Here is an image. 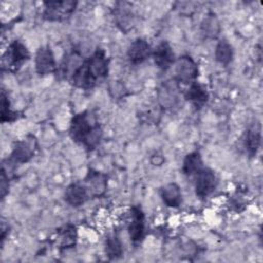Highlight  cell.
Segmentation results:
<instances>
[{
  "mask_svg": "<svg viewBox=\"0 0 263 263\" xmlns=\"http://www.w3.org/2000/svg\"><path fill=\"white\" fill-rule=\"evenodd\" d=\"M109 73V59L103 48L98 47L86 59L82 60L69 75L72 85L77 88L90 89Z\"/></svg>",
  "mask_w": 263,
  "mask_h": 263,
  "instance_id": "cell-1",
  "label": "cell"
},
{
  "mask_svg": "<svg viewBox=\"0 0 263 263\" xmlns=\"http://www.w3.org/2000/svg\"><path fill=\"white\" fill-rule=\"evenodd\" d=\"M69 134L75 143L83 145L90 151L99 146L103 137V129L96 115L84 110L72 117Z\"/></svg>",
  "mask_w": 263,
  "mask_h": 263,
  "instance_id": "cell-2",
  "label": "cell"
},
{
  "mask_svg": "<svg viewBox=\"0 0 263 263\" xmlns=\"http://www.w3.org/2000/svg\"><path fill=\"white\" fill-rule=\"evenodd\" d=\"M29 59L30 52L26 45L18 40H13L10 42L2 57L3 67H7V70L14 72L17 71Z\"/></svg>",
  "mask_w": 263,
  "mask_h": 263,
  "instance_id": "cell-3",
  "label": "cell"
},
{
  "mask_svg": "<svg viewBox=\"0 0 263 263\" xmlns=\"http://www.w3.org/2000/svg\"><path fill=\"white\" fill-rule=\"evenodd\" d=\"M43 4V18L49 22H62L69 18L77 6L76 1H47Z\"/></svg>",
  "mask_w": 263,
  "mask_h": 263,
  "instance_id": "cell-4",
  "label": "cell"
},
{
  "mask_svg": "<svg viewBox=\"0 0 263 263\" xmlns=\"http://www.w3.org/2000/svg\"><path fill=\"white\" fill-rule=\"evenodd\" d=\"M175 79L179 83L191 84L195 81L198 68L190 55H182L175 61Z\"/></svg>",
  "mask_w": 263,
  "mask_h": 263,
  "instance_id": "cell-5",
  "label": "cell"
},
{
  "mask_svg": "<svg viewBox=\"0 0 263 263\" xmlns=\"http://www.w3.org/2000/svg\"><path fill=\"white\" fill-rule=\"evenodd\" d=\"M218 185V179L215 172L210 167H202L195 175V194L203 199L211 195Z\"/></svg>",
  "mask_w": 263,
  "mask_h": 263,
  "instance_id": "cell-6",
  "label": "cell"
},
{
  "mask_svg": "<svg viewBox=\"0 0 263 263\" xmlns=\"http://www.w3.org/2000/svg\"><path fill=\"white\" fill-rule=\"evenodd\" d=\"M37 147L36 138L34 136H28L14 143L10 159L14 163H26L34 156Z\"/></svg>",
  "mask_w": 263,
  "mask_h": 263,
  "instance_id": "cell-7",
  "label": "cell"
},
{
  "mask_svg": "<svg viewBox=\"0 0 263 263\" xmlns=\"http://www.w3.org/2000/svg\"><path fill=\"white\" fill-rule=\"evenodd\" d=\"M107 180L108 179L105 174L90 168L87 172V174L82 182L86 188L88 197L102 196L107 190V185H108Z\"/></svg>",
  "mask_w": 263,
  "mask_h": 263,
  "instance_id": "cell-8",
  "label": "cell"
},
{
  "mask_svg": "<svg viewBox=\"0 0 263 263\" xmlns=\"http://www.w3.org/2000/svg\"><path fill=\"white\" fill-rule=\"evenodd\" d=\"M35 69L40 76H45L55 71V60L49 46L45 45L37 49L35 54Z\"/></svg>",
  "mask_w": 263,
  "mask_h": 263,
  "instance_id": "cell-9",
  "label": "cell"
},
{
  "mask_svg": "<svg viewBox=\"0 0 263 263\" xmlns=\"http://www.w3.org/2000/svg\"><path fill=\"white\" fill-rule=\"evenodd\" d=\"M154 64L161 71L168 70L175 64V53L167 41H161L153 50L152 54Z\"/></svg>",
  "mask_w": 263,
  "mask_h": 263,
  "instance_id": "cell-10",
  "label": "cell"
},
{
  "mask_svg": "<svg viewBox=\"0 0 263 263\" xmlns=\"http://www.w3.org/2000/svg\"><path fill=\"white\" fill-rule=\"evenodd\" d=\"M130 212L132 221L128 225V235L134 243H138L143 240L145 235V214L137 205H134Z\"/></svg>",
  "mask_w": 263,
  "mask_h": 263,
  "instance_id": "cell-11",
  "label": "cell"
},
{
  "mask_svg": "<svg viewBox=\"0 0 263 263\" xmlns=\"http://www.w3.org/2000/svg\"><path fill=\"white\" fill-rule=\"evenodd\" d=\"M151 54L152 50L150 44L144 38L135 39L127 49V58L133 65L142 64Z\"/></svg>",
  "mask_w": 263,
  "mask_h": 263,
  "instance_id": "cell-12",
  "label": "cell"
},
{
  "mask_svg": "<svg viewBox=\"0 0 263 263\" xmlns=\"http://www.w3.org/2000/svg\"><path fill=\"white\" fill-rule=\"evenodd\" d=\"M261 126L260 124L251 125L243 134L242 137V145L246 149L249 157H255L260 145H261Z\"/></svg>",
  "mask_w": 263,
  "mask_h": 263,
  "instance_id": "cell-13",
  "label": "cell"
},
{
  "mask_svg": "<svg viewBox=\"0 0 263 263\" xmlns=\"http://www.w3.org/2000/svg\"><path fill=\"white\" fill-rule=\"evenodd\" d=\"M88 194L86 191L85 186L83 183L80 182H74L71 183L65 190L64 193V199L65 201L74 208L82 205L87 199H88Z\"/></svg>",
  "mask_w": 263,
  "mask_h": 263,
  "instance_id": "cell-14",
  "label": "cell"
},
{
  "mask_svg": "<svg viewBox=\"0 0 263 263\" xmlns=\"http://www.w3.org/2000/svg\"><path fill=\"white\" fill-rule=\"evenodd\" d=\"M185 99L191 102L196 109H199L209 101V92L202 84L194 81L189 84V88L185 93Z\"/></svg>",
  "mask_w": 263,
  "mask_h": 263,
  "instance_id": "cell-15",
  "label": "cell"
},
{
  "mask_svg": "<svg viewBox=\"0 0 263 263\" xmlns=\"http://www.w3.org/2000/svg\"><path fill=\"white\" fill-rule=\"evenodd\" d=\"M162 201L170 208H178L182 203V192L178 184L172 182L160 188Z\"/></svg>",
  "mask_w": 263,
  "mask_h": 263,
  "instance_id": "cell-16",
  "label": "cell"
},
{
  "mask_svg": "<svg viewBox=\"0 0 263 263\" xmlns=\"http://www.w3.org/2000/svg\"><path fill=\"white\" fill-rule=\"evenodd\" d=\"M203 167V162L201 155L198 151H193L188 153L183 160L182 172L185 176L191 177L195 176Z\"/></svg>",
  "mask_w": 263,
  "mask_h": 263,
  "instance_id": "cell-17",
  "label": "cell"
},
{
  "mask_svg": "<svg viewBox=\"0 0 263 263\" xmlns=\"http://www.w3.org/2000/svg\"><path fill=\"white\" fill-rule=\"evenodd\" d=\"M215 59L216 61L223 65L227 66L233 59V48L232 45L226 40V39H221L215 48Z\"/></svg>",
  "mask_w": 263,
  "mask_h": 263,
  "instance_id": "cell-18",
  "label": "cell"
},
{
  "mask_svg": "<svg viewBox=\"0 0 263 263\" xmlns=\"http://www.w3.org/2000/svg\"><path fill=\"white\" fill-rule=\"evenodd\" d=\"M58 238L60 239V248L68 249L76 245L77 230L74 225L67 224L58 231Z\"/></svg>",
  "mask_w": 263,
  "mask_h": 263,
  "instance_id": "cell-19",
  "label": "cell"
},
{
  "mask_svg": "<svg viewBox=\"0 0 263 263\" xmlns=\"http://www.w3.org/2000/svg\"><path fill=\"white\" fill-rule=\"evenodd\" d=\"M105 252L109 259H118L122 256L123 248L119 236L115 233L109 234L105 242Z\"/></svg>",
  "mask_w": 263,
  "mask_h": 263,
  "instance_id": "cell-20",
  "label": "cell"
},
{
  "mask_svg": "<svg viewBox=\"0 0 263 263\" xmlns=\"http://www.w3.org/2000/svg\"><path fill=\"white\" fill-rule=\"evenodd\" d=\"M17 119V115L10 109V103L8 97L6 96L5 91H1V116L0 120L2 123L4 122H12Z\"/></svg>",
  "mask_w": 263,
  "mask_h": 263,
  "instance_id": "cell-21",
  "label": "cell"
},
{
  "mask_svg": "<svg viewBox=\"0 0 263 263\" xmlns=\"http://www.w3.org/2000/svg\"><path fill=\"white\" fill-rule=\"evenodd\" d=\"M122 6L118 7V11L116 14L118 26H122V30L127 26V24L132 21V11L128 9L130 7L126 6V3H121Z\"/></svg>",
  "mask_w": 263,
  "mask_h": 263,
  "instance_id": "cell-22",
  "label": "cell"
},
{
  "mask_svg": "<svg viewBox=\"0 0 263 263\" xmlns=\"http://www.w3.org/2000/svg\"><path fill=\"white\" fill-rule=\"evenodd\" d=\"M202 27L204 28L203 32L206 35H213L214 33L217 32L216 31V27H218V23H217V21L214 17H209V18L204 20V22L202 24Z\"/></svg>",
  "mask_w": 263,
  "mask_h": 263,
  "instance_id": "cell-23",
  "label": "cell"
},
{
  "mask_svg": "<svg viewBox=\"0 0 263 263\" xmlns=\"http://www.w3.org/2000/svg\"><path fill=\"white\" fill-rule=\"evenodd\" d=\"M8 192V177L5 174L4 167H2L1 172V196L4 198L6 193Z\"/></svg>",
  "mask_w": 263,
  "mask_h": 263,
  "instance_id": "cell-24",
  "label": "cell"
},
{
  "mask_svg": "<svg viewBox=\"0 0 263 263\" xmlns=\"http://www.w3.org/2000/svg\"><path fill=\"white\" fill-rule=\"evenodd\" d=\"M7 230H8V225H5L4 222H2V226H1V241H2V243L6 237Z\"/></svg>",
  "mask_w": 263,
  "mask_h": 263,
  "instance_id": "cell-25",
  "label": "cell"
}]
</instances>
